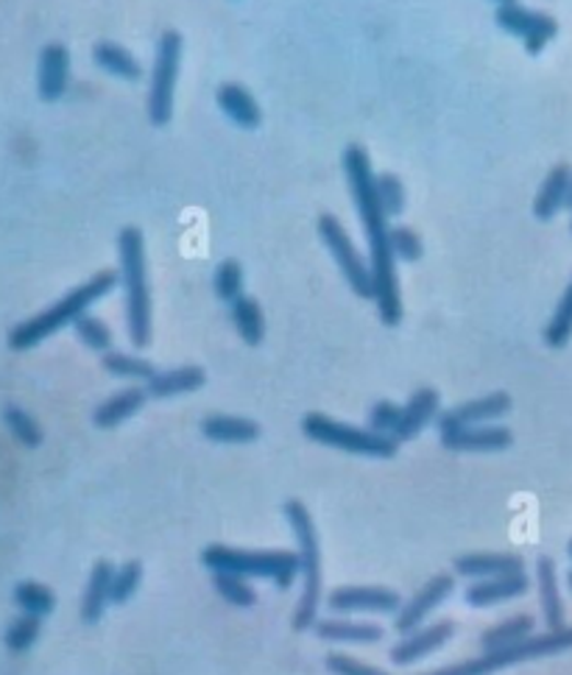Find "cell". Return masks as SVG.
Masks as SVG:
<instances>
[{
    "mask_svg": "<svg viewBox=\"0 0 572 675\" xmlns=\"http://www.w3.org/2000/svg\"><path fill=\"white\" fill-rule=\"evenodd\" d=\"M202 564L209 572H232L243 577H265L277 590H290L302 572L299 552L290 550H238L227 545H207L202 550Z\"/></svg>",
    "mask_w": 572,
    "mask_h": 675,
    "instance_id": "5",
    "label": "cell"
},
{
    "mask_svg": "<svg viewBox=\"0 0 572 675\" xmlns=\"http://www.w3.org/2000/svg\"><path fill=\"white\" fill-rule=\"evenodd\" d=\"M567 552H570V559H572V539H570V545H567Z\"/></svg>",
    "mask_w": 572,
    "mask_h": 675,
    "instance_id": "46",
    "label": "cell"
},
{
    "mask_svg": "<svg viewBox=\"0 0 572 675\" xmlns=\"http://www.w3.org/2000/svg\"><path fill=\"white\" fill-rule=\"evenodd\" d=\"M567 586H570V592H572V570L567 572Z\"/></svg>",
    "mask_w": 572,
    "mask_h": 675,
    "instance_id": "45",
    "label": "cell"
},
{
    "mask_svg": "<svg viewBox=\"0 0 572 675\" xmlns=\"http://www.w3.org/2000/svg\"><path fill=\"white\" fill-rule=\"evenodd\" d=\"M93 61L101 70H104V73L115 76V79H121V81H140V76H142L140 61H137L129 50L121 48V45H115V43L95 45Z\"/></svg>",
    "mask_w": 572,
    "mask_h": 675,
    "instance_id": "30",
    "label": "cell"
},
{
    "mask_svg": "<svg viewBox=\"0 0 572 675\" xmlns=\"http://www.w3.org/2000/svg\"><path fill=\"white\" fill-rule=\"evenodd\" d=\"M3 422H7L9 433L14 436V442H20L23 447L34 449L43 444V427L37 424V419L32 413H25L23 408L7 405L3 408Z\"/></svg>",
    "mask_w": 572,
    "mask_h": 675,
    "instance_id": "35",
    "label": "cell"
},
{
    "mask_svg": "<svg viewBox=\"0 0 572 675\" xmlns=\"http://www.w3.org/2000/svg\"><path fill=\"white\" fill-rule=\"evenodd\" d=\"M101 366H104L106 375L117 377V380L142 382V386L157 375L155 363H148L140 355H129V352H106L101 357Z\"/></svg>",
    "mask_w": 572,
    "mask_h": 675,
    "instance_id": "31",
    "label": "cell"
},
{
    "mask_svg": "<svg viewBox=\"0 0 572 675\" xmlns=\"http://www.w3.org/2000/svg\"><path fill=\"white\" fill-rule=\"evenodd\" d=\"M140 581H142L140 561H126V564L117 567L115 575H112V603H115V606L129 603L131 597L137 595V590H140Z\"/></svg>",
    "mask_w": 572,
    "mask_h": 675,
    "instance_id": "38",
    "label": "cell"
},
{
    "mask_svg": "<svg viewBox=\"0 0 572 675\" xmlns=\"http://www.w3.org/2000/svg\"><path fill=\"white\" fill-rule=\"evenodd\" d=\"M70 87V50L59 43L45 45L39 54L37 92L45 104H56L65 99Z\"/></svg>",
    "mask_w": 572,
    "mask_h": 675,
    "instance_id": "16",
    "label": "cell"
},
{
    "mask_svg": "<svg viewBox=\"0 0 572 675\" xmlns=\"http://www.w3.org/2000/svg\"><path fill=\"white\" fill-rule=\"evenodd\" d=\"M112 575H115V567L110 561H99L87 577V590L81 597V622L87 626H95V622L104 617V611L112 603Z\"/></svg>",
    "mask_w": 572,
    "mask_h": 675,
    "instance_id": "22",
    "label": "cell"
},
{
    "mask_svg": "<svg viewBox=\"0 0 572 675\" xmlns=\"http://www.w3.org/2000/svg\"><path fill=\"white\" fill-rule=\"evenodd\" d=\"M319 238H321V243L327 245L330 258L339 263L341 274H344V279L352 288V294H355L357 299H375L369 260L361 258V252H357L355 243H352V238L346 234V229L341 227V221L335 218V215H321Z\"/></svg>",
    "mask_w": 572,
    "mask_h": 675,
    "instance_id": "9",
    "label": "cell"
},
{
    "mask_svg": "<svg viewBox=\"0 0 572 675\" xmlns=\"http://www.w3.org/2000/svg\"><path fill=\"white\" fill-rule=\"evenodd\" d=\"M511 411V397L503 391H494L489 397L469 399L461 405L449 408V411L438 413V430L449 427H467V424H494Z\"/></svg>",
    "mask_w": 572,
    "mask_h": 675,
    "instance_id": "15",
    "label": "cell"
},
{
    "mask_svg": "<svg viewBox=\"0 0 572 675\" xmlns=\"http://www.w3.org/2000/svg\"><path fill=\"white\" fill-rule=\"evenodd\" d=\"M229 319H232L234 332L243 338V344H249V346L263 344L265 319H263V310H260V305L252 299V296L243 294L240 299H234L232 305H229Z\"/></svg>",
    "mask_w": 572,
    "mask_h": 675,
    "instance_id": "28",
    "label": "cell"
},
{
    "mask_svg": "<svg viewBox=\"0 0 572 675\" xmlns=\"http://www.w3.org/2000/svg\"><path fill=\"white\" fill-rule=\"evenodd\" d=\"M402 600L388 586H339L327 595V608L335 614H397Z\"/></svg>",
    "mask_w": 572,
    "mask_h": 675,
    "instance_id": "12",
    "label": "cell"
},
{
    "mask_svg": "<svg viewBox=\"0 0 572 675\" xmlns=\"http://www.w3.org/2000/svg\"><path fill=\"white\" fill-rule=\"evenodd\" d=\"M148 391L146 386L137 388H124V391L112 393L110 399H104L99 408L93 411V424L101 430H112L117 427V424H124L126 419L135 416L137 411H142V405H146Z\"/></svg>",
    "mask_w": 572,
    "mask_h": 675,
    "instance_id": "25",
    "label": "cell"
},
{
    "mask_svg": "<svg viewBox=\"0 0 572 675\" xmlns=\"http://www.w3.org/2000/svg\"><path fill=\"white\" fill-rule=\"evenodd\" d=\"M536 586H539V603L545 626H548V631H559V628L567 626L564 603H561L556 561L550 559V556H539V559H536Z\"/></svg>",
    "mask_w": 572,
    "mask_h": 675,
    "instance_id": "20",
    "label": "cell"
},
{
    "mask_svg": "<svg viewBox=\"0 0 572 675\" xmlns=\"http://www.w3.org/2000/svg\"><path fill=\"white\" fill-rule=\"evenodd\" d=\"M391 252L402 263H416L425 254V245H422V238L411 227H397L391 229Z\"/></svg>",
    "mask_w": 572,
    "mask_h": 675,
    "instance_id": "41",
    "label": "cell"
},
{
    "mask_svg": "<svg viewBox=\"0 0 572 675\" xmlns=\"http://www.w3.org/2000/svg\"><path fill=\"white\" fill-rule=\"evenodd\" d=\"M530 590V577L523 572H511V575L483 577V581L469 583L464 592V600L472 608H489L505 600H517Z\"/></svg>",
    "mask_w": 572,
    "mask_h": 675,
    "instance_id": "17",
    "label": "cell"
},
{
    "mask_svg": "<svg viewBox=\"0 0 572 675\" xmlns=\"http://www.w3.org/2000/svg\"><path fill=\"white\" fill-rule=\"evenodd\" d=\"M14 603H18L20 611L39 617V620L48 617V614L56 608L54 592L37 581H20L18 586H14Z\"/></svg>",
    "mask_w": 572,
    "mask_h": 675,
    "instance_id": "32",
    "label": "cell"
},
{
    "mask_svg": "<svg viewBox=\"0 0 572 675\" xmlns=\"http://www.w3.org/2000/svg\"><path fill=\"white\" fill-rule=\"evenodd\" d=\"M453 590H456V575H449V572L433 575L431 581H427L411 600L402 603L400 611L394 614V631L411 633L416 631V628H422V622H425L444 600H449Z\"/></svg>",
    "mask_w": 572,
    "mask_h": 675,
    "instance_id": "11",
    "label": "cell"
},
{
    "mask_svg": "<svg viewBox=\"0 0 572 675\" xmlns=\"http://www.w3.org/2000/svg\"><path fill=\"white\" fill-rule=\"evenodd\" d=\"M453 633H456V622L453 620L422 626V628H416V631L405 633V639H400V642L391 648L388 659H391L397 667H411V664L422 662V659L431 656V653L442 651L444 644L453 639Z\"/></svg>",
    "mask_w": 572,
    "mask_h": 675,
    "instance_id": "14",
    "label": "cell"
},
{
    "mask_svg": "<svg viewBox=\"0 0 572 675\" xmlns=\"http://www.w3.org/2000/svg\"><path fill=\"white\" fill-rule=\"evenodd\" d=\"M204 382H207V371L202 366H179L168 368V371H157L146 382V391L148 397L155 399H171L198 391V388H204Z\"/></svg>",
    "mask_w": 572,
    "mask_h": 675,
    "instance_id": "21",
    "label": "cell"
},
{
    "mask_svg": "<svg viewBox=\"0 0 572 675\" xmlns=\"http://www.w3.org/2000/svg\"><path fill=\"white\" fill-rule=\"evenodd\" d=\"M572 651V626L559 628V631L534 633V637L523 639V642L511 644V648H500V651H483L478 659L469 662L449 664V667L433 670L425 675H492L514 664L530 662V659H548L559 656V653Z\"/></svg>",
    "mask_w": 572,
    "mask_h": 675,
    "instance_id": "6",
    "label": "cell"
},
{
    "mask_svg": "<svg viewBox=\"0 0 572 675\" xmlns=\"http://www.w3.org/2000/svg\"><path fill=\"white\" fill-rule=\"evenodd\" d=\"M534 617L530 614H514L511 620H503L500 626L487 628L480 633V648L483 651H500V648H511V644L523 642V639L534 637Z\"/></svg>",
    "mask_w": 572,
    "mask_h": 675,
    "instance_id": "29",
    "label": "cell"
},
{
    "mask_svg": "<svg viewBox=\"0 0 572 675\" xmlns=\"http://www.w3.org/2000/svg\"><path fill=\"white\" fill-rule=\"evenodd\" d=\"M117 285H121V274H117V271H99V274L90 276L84 285H79V288L70 290V294L62 296L56 305H50L48 310H43V313H37L34 319L14 327V330L9 332V346H12L14 352L34 350V346L43 344L45 338H50L54 332L65 330V327H73L95 301L110 296Z\"/></svg>",
    "mask_w": 572,
    "mask_h": 675,
    "instance_id": "2",
    "label": "cell"
},
{
    "mask_svg": "<svg viewBox=\"0 0 572 675\" xmlns=\"http://www.w3.org/2000/svg\"><path fill=\"white\" fill-rule=\"evenodd\" d=\"M213 290L227 305H232L234 299L243 296V268H240L238 260H224L218 265L216 274H213Z\"/></svg>",
    "mask_w": 572,
    "mask_h": 675,
    "instance_id": "37",
    "label": "cell"
},
{
    "mask_svg": "<svg viewBox=\"0 0 572 675\" xmlns=\"http://www.w3.org/2000/svg\"><path fill=\"white\" fill-rule=\"evenodd\" d=\"M39 637V617H32V614H20L18 620L7 628V648L12 653H25L37 642Z\"/></svg>",
    "mask_w": 572,
    "mask_h": 675,
    "instance_id": "40",
    "label": "cell"
},
{
    "mask_svg": "<svg viewBox=\"0 0 572 675\" xmlns=\"http://www.w3.org/2000/svg\"><path fill=\"white\" fill-rule=\"evenodd\" d=\"M216 101L224 115H227L234 126H240V129H258L260 121H263V112H260L252 92H249L247 87L234 84V81L218 87Z\"/></svg>",
    "mask_w": 572,
    "mask_h": 675,
    "instance_id": "24",
    "label": "cell"
},
{
    "mask_svg": "<svg viewBox=\"0 0 572 675\" xmlns=\"http://www.w3.org/2000/svg\"><path fill=\"white\" fill-rule=\"evenodd\" d=\"M285 522H288L290 534H294L296 545H299V564H302V595L296 603V611L290 617V628L296 633H305L319 622L321 608V547H319V530L305 508L302 500H285L283 503Z\"/></svg>",
    "mask_w": 572,
    "mask_h": 675,
    "instance_id": "4",
    "label": "cell"
},
{
    "mask_svg": "<svg viewBox=\"0 0 572 675\" xmlns=\"http://www.w3.org/2000/svg\"><path fill=\"white\" fill-rule=\"evenodd\" d=\"M313 633L324 642L339 644H377L386 631L375 622H355V620H339V617H327L313 626Z\"/></svg>",
    "mask_w": 572,
    "mask_h": 675,
    "instance_id": "26",
    "label": "cell"
},
{
    "mask_svg": "<svg viewBox=\"0 0 572 675\" xmlns=\"http://www.w3.org/2000/svg\"><path fill=\"white\" fill-rule=\"evenodd\" d=\"M453 567H456V575L483 581V577L523 572L525 561L517 552H467V556H458Z\"/></svg>",
    "mask_w": 572,
    "mask_h": 675,
    "instance_id": "19",
    "label": "cell"
},
{
    "mask_svg": "<svg viewBox=\"0 0 572 675\" xmlns=\"http://www.w3.org/2000/svg\"><path fill=\"white\" fill-rule=\"evenodd\" d=\"M344 173L350 184L352 202H355L361 224H364L366 240H369V268L371 285H375L377 316L386 327H397L402 321V296L400 279H397V258L391 252V227H388L386 209L377 202L375 171H371L369 153L361 146H346Z\"/></svg>",
    "mask_w": 572,
    "mask_h": 675,
    "instance_id": "1",
    "label": "cell"
},
{
    "mask_svg": "<svg viewBox=\"0 0 572 675\" xmlns=\"http://www.w3.org/2000/svg\"><path fill=\"white\" fill-rule=\"evenodd\" d=\"M179 68H182V37L176 31H165L157 43L151 87H148V121L155 126H168L173 117Z\"/></svg>",
    "mask_w": 572,
    "mask_h": 675,
    "instance_id": "8",
    "label": "cell"
},
{
    "mask_svg": "<svg viewBox=\"0 0 572 675\" xmlns=\"http://www.w3.org/2000/svg\"><path fill=\"white\" fill-rule=\"evenodd\" d=\"M494 23L511 34V37L523 39L525 50L530 56L541 54L548 48L550 39L559 34V23H556L550 14L545 12H530V9L519 7V3H511V7H497L494 12Z\"/></svg>",
    "mask_w": 572,
    "mask_h": 675,
    "instance_id": "10",
    "label": "cell"
},
{
    "mask_svg": "<svg viewBox=\"0 0 572 675\" xmlns=\"http://www.w3.org/2000/svg\"><path fill=\"white\" fill-rule=\"evenodd\" d=\"M76 335H79L81 344L87 346V350H93V352H101V355H106V352H112V330L104 324L101 319H95V316L84 313L79 321L73 324Z\"/></svg>",
    "mask_w": 572,
    "mask_h": 675,
    "instance_id": "36",
    "label": "cell"
},
{
    "mask_svg": "<svg viewBox=\"0 0 572 675\" xmlns=\"http://www.w3.org/2000/svg\"><path fill=\"white\" fill-rule=\"evenodd\" d=\"M442 447L449 453H503L514 444V433L500 424H467L438 430Z\"/></svg>",
    "mask_w": 572,
    "mask_h": 675,
    "instance_id": "13",
    "label": "cell"
},
{
    "mask_svg": "<svg viewBox=\"0 0 572 675\" xmlns=\"http://www.w3.org/2000/svg\"><path fill=\"white\" fill-rule=\"evenodd\" d=\"M302 433L310 442L350 455H364V458H394L400 453V442L394 436L375 433L369 427H355V424L339 422L324 413H308L302 419Z\"/></svg>",
    "mask_w": 572,
    "mask_h": 675,
    "instance_id": "7",
    "label": "cell"
},
{
    "mask_svg": "<svg viewBox=\"0 0 572 675\" xmlns=\"http://www.w3.org/2000/svg\"><path fill=\"white\" fill-rule=\"evenodd\" d=\"M572 191V171L567 165H556L541 182L539 196L534 198V215L539 221H553L561 207H567Z\"/></svg>",
    "mask_w": 572,
    "mask_h": 675,
    "instance_id": "27",
    "label": "cell"
},
{
    "mask_svg": "<svg viewBox=\"0 0 572 675\" xmlns=\"http://www.w3.org/2000/svg\"><path fill=\"white\" fill-rule=\"evenodd\" d=\"M202 436L216 444H252L260 438V424L247 416L209 413L202 422Z\"/></svg>",
    "mask_w": 572,
    "mask_h": 675,
    "instance_id": "23",
    "label": "cell"
},
{
    "mask_svg": "<svg viewBox=\"0 0 572 675\" xmlns=\"http://www.w3.org/2000/svg\"><path fill=\"white\" fill-rule=\"evenodd\" d=\"M117 258H121V288H124L126 332L135 350L151 344V290L146 276V243L137 227H124L117 234Z\"/></svg>",
    "mask_w": 572,
    "mask_h": 675,
    "instance_id": "3",
    "label": "cell"
},
{
    "mask_svg": "<svg viewBox=\"0 0 572 675\" xmlns=\"http://www.w3.org/2000/svg\"><path fill=\"white\" fill-rule=\"evenodd\" d=\"M400 413L402 405H397V402H388V399H380V402H375V405L369 408V430H375V433H386V436H394L397 424H400Z\"/></svg>",
    "mask_w": 572,
    "mask_h": 675,
    "instance_id": "42",
    "label": "cell"
},
{
    "mask_svg": "<svg viewBox=\"0 0 572 675\" xmlns=\"http://www.w3.org/2000/svg\"><path fill=\"white\" fill-rule=\"evenodd\" d=\"M375 187H377V202L380 207L386 209V215H400L405 209V184L394 176V173H380L375 176Z\"/></svg>",
    "mask_w": 572,
    "mask_h": 675,
    "instance_id": "39",
    "label": "cell"
},
{
    "mask_svg": "<svg viewBox=\"0 0 572 675\" xmlns=\"http://www.w3.org/2000/svg\"><path fill=\"white\" fill-rule=\"evenodd\" d=\"M570 338H572V279L570 285H567L564 296L559 299V305H556L548 327H545V344H548L550 350H564V346L570 344Z\"/></svg>",
    "mask_w": 572,
    "mask_h": 675,
    "instance_id": "33",
    "label": "cell"
},
{
    "mask_svg": "<svg viewBox=\"0 0 572 675\" xmlns=\"http://www.w3.org/2000/svg\"><path fill=\"white\" fill-rule=\"evenodd\" d=\"M497 7H511V3H517V0H494Z\"/></svg>",
    "mask_w": 572,
    "mask_h": 675,
    "instance_id": "44",
    "label": "cell"
},
{
    "mask_svg": "<svg viewBox=\"0 0 572 675\" xmlns=\"http://www.w3.org/2000/svg\"><path fill=\"white\" fill-rule=\"evenodd\" d=\"M438 408H442V397H438L436 388L431 386L416 388V391L411 393V399L402 405L400 424H397L394 430L397 442L405 444L411 442V438H416L419 433L438 416Z\"/></svg>",
    "mask_w": 572,
    "mask_h": 675,
    "instance_id": "18",
    "label": "cell"
},
{
    "mask_svg": "<svg viewBox=\"0 0 572 675\" xmlns=\"http://www.w3.org/2000/svg\"><path fill=\"white\" fill-rule=\"evenodd\" d=\"M327 673L333 675H388L386 670H377L366 662H357L350 653H327L324 656Z\"/></svg>",
    "mask_w": 572,
    "mask_h": 675,
    "instance_id": "43",
    "label": "cell"
},
{
    "mask_svg": "<svg viewBox=\"0 0 572 675\" xmlns=\"http://www.w3.org/2000/svg\"><path fill=\"white\" fill-rule=\"evenodd\" d=\"M213 586L232 608H252L258 603V592L252 590L249 577L232 575V572H213Z\"/></svg>",
    "mask_w": 572,
    "mask_h": 675,
    "instance_id": "34",
    "label": "cell"
},
{
    "mask_svg": "<svg viewBox=\"0 0 572 675\" xmlns=\"http://www.w3.org/2000/svg\"><path fill=\"white\" fill-rule=\"evenodd\" d=\"M567 204H570V207H572V191H570V202H567Z\"/></svg>",
    "mask_w": 572,
    "mask_h": 675,
    "instance_id": "47",
    "label": "cell"
}]
</instances>
